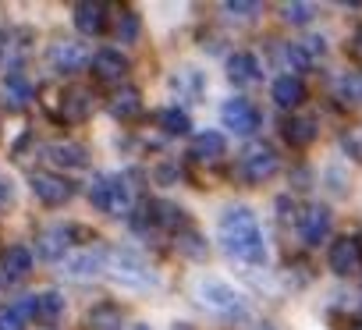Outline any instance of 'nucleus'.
<instances>
[{
    "mask_svg": "<svg viewBox=\"0 0 362 330\" xmlns=\"http://www.w3.org/2000/svg\"><path fill=\"white\" fill-rule=\"evenodd\" d=\"M341 96L344 100H362V75H344L341 78Z\"/></svg>",
    "mask_w": 362,
    "mask_h": 330,
    "instance_id": "obj_34",
    "label": "nucleus"
},
{
    "mask_svg": "<svg viewBox=\"0 0 362 330\" xmlns=\"http://www.w3.org/2000/svg\"><path fill=\"white\" fill-rule=\"evenodd\" d=\"M33 192L43 206H64L71 199V182L57 178V175H33Z\"/></svg>",
    "mask_w": 362,
    "mask_h": 330,
    "instance_id": "obj_12",
    "label": "nucleus"
},
{
    "mask_svg": "<svg viewBox=\"0 0 362 330\" xmlns=\"http://www.w3.org/2000/svg\"><path fill=\"white\" fill-rule=\"evenodd\" d=\"M274 100L281 103V107H298L302 100H305V86H302V78L298 75H281L277 82H274Z\"/></svg>",
    "mask_w": 362,
    "mask_h": 330,
    "instance_id": "obj_20",
    "label": "nucleus"
},
{
    "mask_svg": "<svg viewBox=\"0 0 362 330\" xmlns=\"http://www.w3.org/2000/svg\"><path fill=\"white\" fill-rule=\"evenodd\" d=\"M117 36H121L124 43H132V40L139 36V18H135L132 11H121V18H117Z\"/></svg>",
    "mask_w": 362,
    "mask_h": 330,
    "instance_id": "obj_32",
    "label": "nucleus"
},
{
    "mask_svg": "<svg viewBox=\"0 0 362 330\" xmlns=\"http://www.w3.org/2000/svg\"><path fill=\"white\" fill-rule=\"evenodd\" d=\"M75 25L86 33V36H100L107 29V8L103 4H93V0H86V4H75Z\"/></svg>",
    "mask_w": 362,
    "mask_h": 330,
    "instance_id": "obj_17",
    "label": "nucleus"
},
{
    "mask_svg": "<svg viewBox=\"0 0 362 330\" xmlns=\"http://www.w3.org/2000/svg\"><path fill=\"white\" fill-rule=\"evenodd\" d=\"M295 228H298V238H302L305 245H320V242H327V235H330V210L320 206V203H309V206H302Z\"/></svg>",
    "mask_w": 362,
    "mask_h": 330,
    "instance_id": "obj_7",
    "label": "nucleus"
},
{
    "mask_svg": "<svg viewBox=\"0 0 362 330\" xmlns=\"http://www.w3.org/2000/svg\"><path fill=\"white\" fill-rule=\"evenodd\" d=\"M221 11H224V18H231V22H252L263 8H259V4H242V0H235V4H224Z\"/></svg>",
    "mask_w": 362,
    "mask_h": 330,
    "instance_id": "obj_30",
    "label": "nucleus"
},
{
    "mask_svg": "<svg viewBox=\"0 0 362 330\" xmlns=\"http://www.w3.org/2000/svg\"><path fill=\"white\" fill-rule=\"evenodd\" d=\"M110 273L117 277V284H124V288H132V291H146V288L156 284L153 266H149L139 252H132V249L110 252Z\"/></svg>",
    "mask_w": 362,
    "mask_h": 330,
    "instance_id": "obj_4",
    "label": "nucleus"
},
{
    "mask_svg": "<svg viewBox=\"0 0 362 330\" xmlns=\"http://www.w3.org/2000/svg\"><path fill=\"white\" fill-rule=\"evenodd\" d=\"M36 316V298H25L18 305L0 309V330H25V319Z\"/></svg>",
    "mask_w": 362,
    "mask_h": 330,
    "instance_id": "obj_26",
    "label": "nucleus"
},
{
    "mask_svg": "<svg viewBox=\"0 0 362 330\" xmlns=\"http://www.w3.org/2000/svg\"><path fill=\"white\" fill-rule=\"evenodd\" d=\"M71 252H75V228L71 224H54V228H47L36 238V256L43 263H57V259H64Z\"/></svg>",
    "mask_w": 362,
    "mask_h": 330,
    "instance_id": "obj_6",
    "label": "nucleus"
},
{
    "mask_svg": "<svg viewBox=\"0 0 362 330\" xmlns=\"http://www.w3.org/2000/svg\"><path fill=\"white\" fill-rule=\"evenodd\" d=\"M93 93L89 89H68L64 93V103H61V110H64V117L68 121H86L89 114H93Z\"/></svg>",
    "mask_w": 362,
    "mask_h": 330,
    "instance_id": "obj_21",
    "label": "nucleus"
},
{
    "mask_svg": "<svg viewBox=\"0 0 362 330\" xmlns=\"http://www.w3.org/2000/svg\"><path fill=\"white\" fill-rule=\"evenodd\" d=\"M351 47H355V54L362 57V25H358V33H355V40H351Z\"/></svg>",
    "mask_w": 362,
    "mask_h": 330,
    "instance_id": "obj_36",
    "label": "nucleus"
},
{
    "mask_svg": "<svg viewBox=\"0 0 362 330\" xmlns=\"http://www.w3.org/2000/svg\"><path fill=\"white\" fill-rule=\"evenodd\" d=\"M132 330H149V326H146V323H135V326H132Z\"/></svg>",
    "mask_w": 362,
    "mask_h": 330,
    "instance_id": "obj_37",
    "label": "nucleus"
},
{
    "mask_svg": "<svg viewBox=\"0 0 362 330\" xmlns=\"http://www.w3.org/2000/svg\"><path fill=\"white\" fill-rule=\"evenodd\" d=\"M284 139L295 142V146H309V142L316 139V117H309V114H291V117L284 121Z\"/></svg>",
    "mask_w": 362,
    "mask_h": 330,
    "instance_id": "obj_22",
    "label": "nucleus"
},
{
    "mask_svg": "<svg viewBox=\"0 0 362 330\" xmlns=\"http://www.w3.org/2000/svg\"><path fill=\"white\" fill-rule=\"evenodd\" d=\"M221 121H224V128L235 131V135H252V131L259 128V110H256L249 100L235 96V100H228V103L221 107Z\"/></svg>",
    "mask_w": 362,
    "mask_h": 330,
    "instance_id": "obj_8",
    "label": "nucleus"
},
{
    "mask_svg": "<svg viewBox=\"0 0 362 330\" xmlns=\"http://www.w3.org/2000/svg\"><path fill=\"white\" fill-rule=\"evenodd\" d=\"M93 71H96V78H103V82H121L124 78V71H128V57L121 54V50H96L93 54Z\"/></svg>",
    "mask_w": 362,
    "mask_h": 330,
    "instance_id": "obj_14",
    "label": "nucleus"
},
{
    "mask_svg": "<svg viewBox=\"0 0 362 330\" xmlns=\"http://www.w3.org/2000/svg\"><path fill=\"white\" fill-rule=\"evenodd\" d=\"M107 110H110L117 121H132V117H139V110H142V96H139L132 86H121V89L110 96Z\"/></svg>",
    "mask_w": 362,
    "mask_h": 330,
    "instance_id": "obj_19",
    "label": "nucleus"
},
{
    "mask_svg": "<svg viewBox=\"0 0 362 330\" xmlns=\"http://www.w3.org/2000/svg\"><path fill=\"white\" fill-rule=\"evenodd\" d=\"M228 78L235 82V86H256L259 78H263V68H259V61H256V54H245V50H238V54H231L228 57Z\"/></svg>",
    "mask_w": 362,
    "mask_h": 330,
    "instance_id": "obj_13",
    "label": "nucleus"
},
{
    "mask_svg": "<svg viewBox=\"0 0 362 330\" xmlns=\"http://www.w3.org/2000/svg\"><path fill=\"white\" fill-rule=\"evenodd\" d=\"M170 89H174V96H177V100H185V103H199V100L206 96V75H203L199 68L185 64V68H177V71L170 75Z\"/></svg>",
    "mask_w": 362,
    "mask_h": 330,
    "instance_id": "obj_11",
    "label": "nucleus"
},
{
    "mask_svg": "<svg viewBox=\"0 0 362 330\" xmlns=\"http://www.w3.org/2000/svg\"><path fill=\"white\" fill-rule=\"evenodd\" d=\"M217 238H221V249L231 259L249 263V266L267 263V238H263V228H259L256 210H249V206H228L221 213V220H217Z\"/></svg>",
    "mask_w": 362,
    "mask_h": 330,
    "instance_id": "obj_1",
    "label": "nucleus"
},
{
    "mask_svg": "<svg viewBox=\"0 0 362 330\" xmlns=\"http://www.w3.org/2000/svg\"><path fill=\"white\" fill-rule=\"evenodd\" d=\"M15 203V182L0 175V210H8Z\"/></svg>",
    "mask_w": 362,
    "mask_h": 330,
    "instance_id": "obj_35",
    "label": "nucleus"
},
{
    "mask_svg": "<svg viewBox=\"0 0 362 330\" xmlns=\"http://www.w3.org/2000/svg\"><path fill=\"white\" fill-rule=\"evenodd\" d=\"M196 302L217 316V319H228V323H242L249 312H252V302L245 291H238L235 284L221 281V277H203L196 284Z\"/></svg>",
    "mask_w": 362,
    "mask_h": 330,
    "instance_id": "obj_2",
    "label": "nucleus"
},
{
    "mask_svg": "<svg viewBox=\"0 0 362 330\" xmlns=\"http://www.w3.org/2000/svg\"><path fill=\"white\" fill-rule=\"evenodd\" d=\"M323 40H302V43H291V47H284V61L291 64V68H313L320 57H323Z\"/></svg>",
    "mask_w": 362,
    "mask_h": 330,
    "instance_id": "obj_16",
    "label": "nucleus"
},
{
    "mask_svg": "<svg viewBox=\"0 0 362 330\" xmlns=\"http://www.w3.org/2000/svg\"><path fill=\"white\" fill-rule=\"evenodd\" d=\"M277 167H281V156H277V149H274V146H267V142L249 146V149L242 153V160H238L242 178H245V182H252V185L270 182V178L277 175Z\"/></svg>",
    "mask_w": 362,
    "mask_h": 330,
    "instance_id": "obj_5",
    "label": "nucleus"
},
{
    "mask_svg": "<svg viewBox=\"0 0 362 330\" xmlns=\"http://www.w3.org/2000/svg\"><path fill=\"white\" fill-rule=\"evenodd\" d=\"M181 330H189V326H181Z\"/></svg>",
    "mask_w": 362,
    "mask_h": 330,
    "instance_id": "obj_39",
    "label": "nucleus"
},
{
    "mask_svg": "<svg viewBox=\"0 0 362 330\" xmlns=\"http://www.w3.org/2000/svg\"><path fill=\"white\" fill-rule=\"evenodd\" d=\"M224 146H228V142H224L217 131H203V135L192 139V160H199V163H214V160L224 156Z\"/></svg>",
    "mask_w": 362,
    "mask_h": 330,
    "instance_id": "obj_23",
    "label": "nucleus"
},
{
    "mask_svg": "<svg viewBox=\"0 0 362 330\" xmlns=\"http://www.w3.org/2000/svg\"><path fill=\"white\" fill-rule=\"evenodd\" d=\"M64 270H68V277H75V281H93V277H100L103 270H110V252H103V249L71 252V256L64 259Z\"/></svg>",
    "mask_w": 362,
    "mask_h": 330,
    "instance_id": "obj_9",
    "label": "nucleus"
},
{
    "mask_svg": "<svg viewBox=\"0 0 362 330\" xmlns=\"http://www.w3.org/2000/svg\"><path fill=\"white\" fill-rule=\"evenodd\" d=\"M47 57H50L54 71H61V75H75V71H82V68L93 61L89 50H86L82 43H75V40H57Z\"/></svg>",
    "mask_w": 362,
    "mask_h": 330,
    "instance_id": "obj_10",
    "label": "nucleus"
},
{
    "mask_svg": "<svg viewBox=\"0 0 362 330\" xmlns=\"http://www.w3.org/2000/svg\"><path fill=\"white\" fill-rule=\"evenodd\" d=\"M8 100L18 103V107H25V103L33 100V86H29L22 75H11V78H8Z\"/></svg>",
    "mask_w": 362,
    "mask_h": 330,
    "instance_id": "obj_31",
    "label": "nucleus"
},
{
    "mask_svg": "<svg viewBox=\"0 0 362 330\" xmlns=\"http://www.w3.org/2000/svg\"><path fill=\"white\" fill-rule=\"evenodd\" d=\"M89 203H93L96 210L110 213V217H121V213L132 210L135 192H132L128 178H121V175H107V178H96V182L89 185Z\"/></svg>",
    "mask_w": 362,
    "mask_h": 330,
    "instance_id": "obj_3",
    "label": "nucleus"
},
{
    "mask_svg": "<svg viewBox=\"0 0 362 330\" xmlns=\"http://www.w3.org/2000/svg\"><path fill=\"white\" fill-rule=\"evenodd\" d=\"M358 263H362L358 242H355V238H337L334 249H330V270L341 273V277H348V273L358 270Z\"/></svg>",
    "mask_w": 362,
    "mask_h": 330,
    "instance_id": "obj_15",
    "label": "nucleus"
},
{
    "mask_svg": "<svg viewBox=\"0 0 362 330\" xmlns=\"http://www.w3.org/2000/svg\"><path fill=\"white\" fill-rule=\"evenodd\" d=\"M0 270H4L8 281H22L29 270H33V252L25 245H11L4 249V256H0Z\"/></svg>",
    "mask_w": 362,
    "mask_h": 330,
    "instance_id": "obj_18",
    "label": "nucleus"
},
{
    "mask_svg": "<svg viewBox=\"0 0 362 330\" xmlns=\"http://www.w3.org/2000/svg\"><path fill=\"white\" fill-rule=\"evenodd\" d=\"M259 330H274V326H259Z\"/></svg>",
    "mask_w": 362,
    "mask_h": 330,
    "instance_id": "obj_38",
    "label": "nucleus"
},
{
    "mask_svg": "<svg viewBox=\"0 0 362 330\" xmlns=\"http://www.w3.org/2000/svg\"><path fill=\"white\" fill-rule=\"evenodd\" d=\"M177 249H185V256H189V259H199V256L206 252V242H203V238H196V235H181V238H177Z\"/></svg>",
    "mask_w": 362,
    "mask_h": 330,
    "instance_id": "obj_33",
    "label": "nucleus"
},
{
    "mask_svg": "<svg viewBox=\"0 0 362 330\" xmlns=\"http://www.w3.org/2000/svg\"><path fill=\"white\" fill-rule=\"evenodd\" d=\"M156 121H160V128H163L167 135H185V131H189V114L177 110V107H163Z\"/></svg>",
    "mask_w": 362,
    "mask_h": 330,
    "instance_id": "obj_27",
    "label": "nucleus"
},
{
    "mask_svg": "<svg viewBox=\"0 0 362 330\" xmlns=\"http://www.w3.org/2000/svg\"><path fill=\"white\" fill-rule=\"evenodd\" d=\"M89 323H93L96 330H117V326H121V312H117L114 305H96L93 316H89Z\"/></svg>",
    "mask_w": 362,
    "mask_h": 330,
    "instance_id": "obj_28",
    "label": "nucleus"
},
{
    "mask_svg": "<svg viewBox=\"0 0 362 330\" xmlns=\"http://www.w3.org/2000/svg\"><path fill=\"white\" fill-rule=\"evenodd\" d=\"M36 319L47 323V326H54L57 319H64V295H57V291L36 295Z\"/></svg>",
    "mask_w": 362,
    "mask_h": 330,
    "instance_id": "obj_25",
    "label": "nucleus"
},
{
    "mask_svg": "<svg viewBox=\"0 0 362 330\" xmlns=\"http://www.w3.org/2000/svg\"><path fill=\"white\" fill-rule=\"evenodd\" d=\"M47 156H50V163H57V167H86L89 163V153L75 142H57V146L47 149Z\"/></svg>",
    "mask_w": 362,
    "mask_h": 330,
    "instance_id": "obj_24",
    "label": "nucleus"
},
{
    "mask_svg": "<svg viewBox=\"0 0 362 330\" xmlns=\"http://www.w3.org/2000/svg\"><path fill=\"white\" fill-rule=\"evenodd\" d=\"M313 15H316L313 4H281V18L291 22V25H309Z\"/></svg>",
    "mask_w": 362,
    "mask_h": 330,
    "instance_id": "obj_29",
    "label": "nucleus"
}]
</instances>
